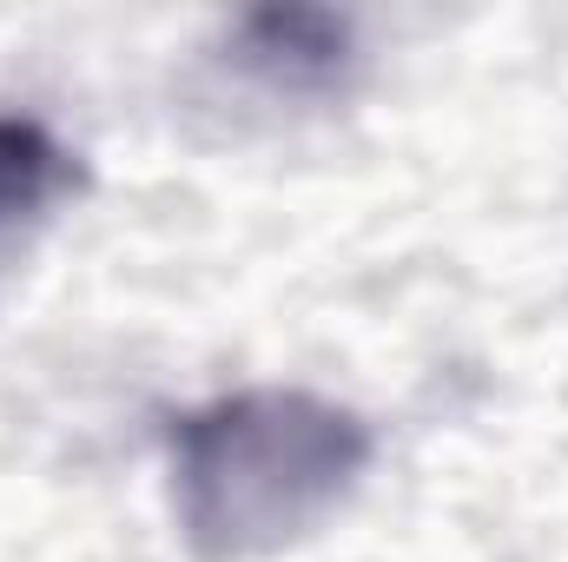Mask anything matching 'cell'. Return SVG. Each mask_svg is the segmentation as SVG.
Instances as JSON below:
<instances>
[{
  "label": "cell",
  "instance_id": "obj_1",
  "mask_svg": "<svg viewBox=\"0 0 568 562\" xmlns=\"http://www.w3.org/2000/svg\"><path fill=\"white\" fill-rule=\"evenodd\" d=\"M371 470V423L311 391H239L172 430V503L199 562L317 536Z\"/></svg>",
  "mask_w": 568,
  "mask_h": 562
},
{
  "label": "cell",
  "instance_id": "obj_2",
  "mask_svg": "<svg viewBox=\"0 0 568 562\" xmlns=\"http://www.w3.org/2000/svg\"><path fill=\"white\" fill-rule=\"evenodd\" d=\"M80 185L73 152L33 120H0V284L27 259L53 205Z\"/></svg>",
  "mask_w": 568,
  "mask_h": 562
},
{
  "label": "cell",
  "instance_id": "obj_3",
  "mask_svg": "<svg viewBox=\"0 0 568 562\" xmlns=\"http://www.w3.org/2000/svg\"><path fill=\"white\" fill-rule=\"evenodd\" d=\"M351 60V27L331 13H252L239 33V67H252L265 87L304 93V87H331Z\"/></svg>",
  "mask_w": 568,
  "mask_h": 562
}]
</instances>
